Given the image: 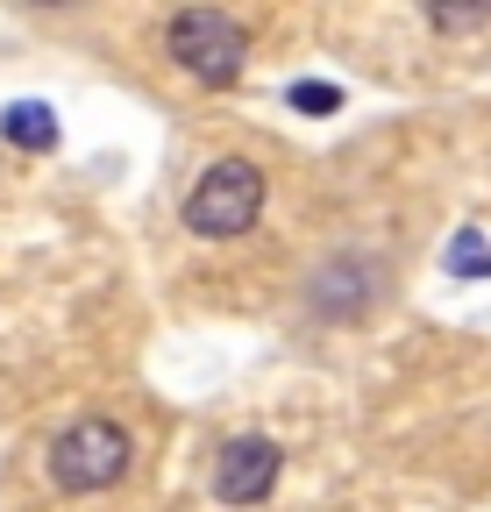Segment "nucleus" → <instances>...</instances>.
Segmentation results:
<instances>
[{"label": "nucleus", "mask_w": 491, "mask_h": 512, "mask_svg": "<svg viewBox=\"0 0 491 512\" xmlns=\"http://www.w3.org/2000/svg\"><path fill=\"white\" fill-rule=\"evenodd\" d=\"M264 214V171L250 157H221L207 164V178L193 185V200H186V228L207 235V242H235V235H250Z\"/></svg>", "instance_id": "obj_1"}, {"label": "nucleus", "mask_w": 491, "mask_h": 512, "mask_svg": "<svg viewBox=\"0 0 491 512\" xmlns=\"http://www.w3.org/2000/svg\"><path fill=\"white\" fill-rule=\"evenodd\" d=\"M164 50L178 57V72H193L200 86H235L250 36H242L235 15H221V8H186V15H171Z\"/></svg>", "instance_id": "obj_2"}, {"label": "nucleus", "mask_w": 491, "mask_h": 512, "mask_svg": "<svg viewBox=\"0 0 491 512\" xmlns=\"http://www.w3.org/2000/svg\"><path fill=\"white\" fill-rule=\"evenodd\" d=\"M129 477V434L114 420H79L50 441V484L57 491H107Z\"/></svg>", "instance_id": "obj_3"}, {"label": "nucleus", "mask_w": 491, "mask_h": 512, "mask_svg": "<svg viewBox=\"0 0 491 512\" xmlns=\"http://www.w3.org/2000/svg\"><path fill=\"white\" fill-rule=\"evenodd\" d=\"M278 470H285V448L271 434H235L214 463V498L221 505H264L278 491Z\"/></svg>", "instance_id": "obj_4"}, {"label": "nucleus", "mask_w": 491, "mask_h": 512, "mask_svg": "<svg viewBox=\"0 0 491 512\" xmlns=\"http://www.w3.org/2000/svg\"><path fill=\"white\" fill-rule=\"evenodd\" d=\"M378 264L371 256H328V264L314 271V285H306V306H314L321 320H356L363 306L378 299Z\"/></svg>", "instance_id": "obj_5"}, {"label": "nucleus", "mask_w": 491, "mask_h": 512, "mask_svg": "<svg viewBox=\"0 0 491 512\" xmlns=\"http://www.w3.org/2000/svg\"><path fill=\"white\" fill-rule=\"evenodd\" d=\"M0 136H8L15 150H50L57 143V121H50L43 100H15L8 114H0Z\"/></svg>", "instance_id": "obj_6"}, {"label": "nucleus", "mask_w": 491, "mask_h": 512, "mask_svg": "<svg viewBox=\"0 0 491 512\" xmlns=\"http://www.w3.org/2000/svg\"><path fill=\"white\" fill-rule=\"evenodd\" d=\"M449 271H456V278H491V242H484L477 228H463V235L449 242Z\"/></svg>", "instance_id": "obj_7"}, {"label": "nucleus", "mask_w": 491, "mask_h": 512, "mask_svg": "<svg viewBox=\"0 0 491 512\" xmlns=\"http://www.w3.org/2000/svg\"><path fill=\"white\" fill-rule=\"evenodd\" d=\"M292 107H299V114H335L342 93H335L328 79H299V86H292Z\"/></svg>", "instance_id": "obj_8"}, {"label": "nucleus", "mask_w": 491, "mask_h": 512, "mask_svg": "<svg viewBox=\"0 0 491 512\" xmlns=\"http://www.w3.org/2000/svg\"><path fill=\"white\" fill-rule=\"evenodd\" d=\"M427 22H435L442 36H463V29H484L491 8H427Z\"/></svg>", "instance_id": "obj_9"}]
</instances>
